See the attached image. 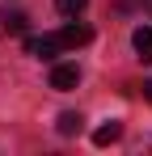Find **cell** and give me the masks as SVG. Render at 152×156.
<instances>
[{
    "label": "cell",
    "mask_w": 152,
    "mask_h": 156,
    "mask_svg": "<svg viewBox=\"0 0 152 156\" xmlns=\"http://www.w3.org/2000/svg\"><path fill=\"white\" fill-rule=\"evenodd\" d=\"M76 84H80V68H76V63H55V68H51V89L68 93Z\"/></svg>",
    "instance_id": "1"
},
{
    "label": "cell",
    "mask_w": 152,
    "mask_h": 156,
    "mask_svg": "<svg viewBox=\"0 0 152 156\" xmlns=\"http://www.w3.org/2000/svg\"><path fill=\"white\" fill-rule=\"evenodd\" d=\"M25 51L38 59H55L63 47H59V34H42V38H25Z\"/></svg>",
    "instance_id": "2"
},
{
    "label": "cell",
    "mask_w": 152,
    "mask_h": 156,
    "mask_svg": "<svg viewBox=\"0 0 152 156\" xmlns=\"http://www.w3.org/2000/svg\"><path fill=\"white\" fill-rule=\"evenodd\" d=\"M89 38H93V30H89V26H63V30H59V47H63V51L85 47Z\"/></svg>",
    "instance_id": "3"
},
{
    "label": "cell",
    "mask_w": 152,
    "mask_h": 156,
    "mask_svg": "<svg viewBox=\"0 0 152 156\" xmlns=\"http://www.w3.org/2000/svg\"><path fill=\"white\" fill-rule=\"evenodd\" d=\"M118 139H123V122H106V127L93 131V144H97V148H110V144H118Z\"/></svg>",
    "instance_id": "4"
},
{
    "label": "cell",
    "mask_w": 152,
    "mask_h": 156,
    "mask_svg": "<svg viewBox=\"0 0 152 156\" xmlns=\"http://www.w3.org/2000/svg\"><path fill=\"white\" fill-rule=\"evenodd\" d=\"M131 47H135L139 59H152V26H139V30H135V34H131Z\"/></svg>",
    "instance_id": "5"
},
{
    "label": "cell",
    "mask_w": 152,
    "mask_h": 156,
    "mask_svg": "<svg viewBox=\"0 0 152 156\" xmlns=\"http://www.w3.org/2000/svg\"><path fill=\"white\" fill-rule=\"evenodd\" d=\"M80 122H85V118H80L76 110H63V114L55 118V131H59V135H80Z\"/></svg>",
    "instance_id": "6"
},
{
    "label": "cell",
    "mask_w": 152,
    "mask_h": 156,
    "mask_svg": "<svg viewBox=\"0 0 152 156\" xmlns=\"http://www.w3.org/2000/svg\"><path fill=\"white\" fill-rule=\"evenodd\" d=\"M55 9H59L63 17H80V13L89 9V0H55Z\"/></svg>",
    "instance_id": "7"
},
{
    "label": "cell",
    "mask_w": 152,
    "mask_h": 156,
    "mask_svg": "<svg viewBox=\"0 0 152 156\" xmlns=\"http://www.w3.org/2000/svg\"><path fill=\"white\" fill-rule=\"evenodd\" d=\"M4 30L9 34H25V13H4Z\"/></svg>",
    "instance_id": "8"
},
{
    "label": "cell",
    "mask_w": 152,
    "mask_h": 156,
    "mask_svg": "<svg viewBox=\"0 0 152 156\" xmlns=\"http://www.w3.org/2000/svg\"><path fill=\"white\" fill-rule=\"evenodd\" d=\"M144 97H148V101H152V80H144Z\"/></svg>",
    "instance_id": "9"
}]
</instances>
